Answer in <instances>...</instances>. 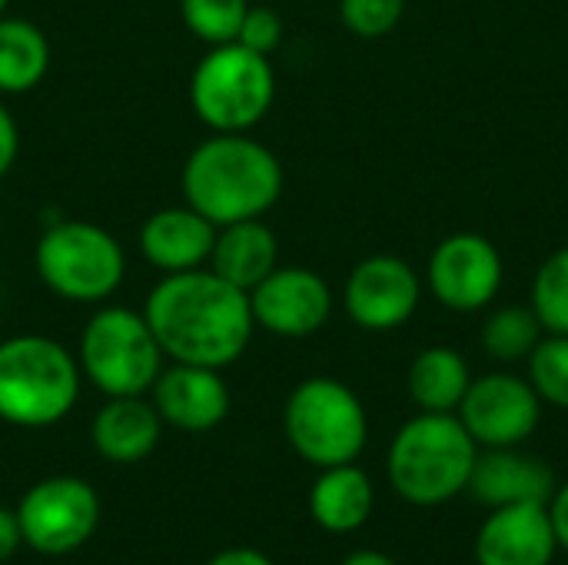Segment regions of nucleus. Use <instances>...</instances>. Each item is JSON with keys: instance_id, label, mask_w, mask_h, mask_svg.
<instances>
[{"instance_id": "f257e3e1", "label": "nucleus", "mask_w": 568, "mask_h": 565, "mask_svg": "<svg viewBox=\"0 0 568 565\" xmlns=\"http://www.w3.org/2000/svg\"><path fill=\"white\" fill-rule=\"evenodd\" d=\"M143 316L173 363L226 370L253 340L250 293L216 276L210 266L166 273L146 296Z\"/></svg>"}, {"instance_id": "f03ea898", "label": "nucleus", "mask_w": 568, "mask_h": 565, "mask_svg": "<svg viewBox=\"0 0 568 565\" xmlns=\"http://www.w3.org/2000/svg\"><path fill=\"white\" fill-rule=\"evenodd\" d=\"M183 203L213 226L266 216L283 193L280 157L250 133H213L183 163Z\"/></svg>"}, {"instance_id": "7ed1b4c3", "label": "nucleus", "mask_w": 568, "mask_h": 565, "mask_svg": "<svg viewBox=\"0 0 568 565\" xmlns=\"http://www.w3.org/2000/svg\"><path fill=\"white\" fill-rule=\"evenodd\" d=\"M479 446L456 413H419L406 420L386 453V473L396 496L433 509L466 493Z\"/></svg>"}, {"instance_id": "20e7f679", "label": "nucleus", "mask_w": 568, "mask_h": 565, "mask_svg": "<svg viewBox=\"0 0 568 565\" xmlns=\"http://www.w3.org/2000/svg\"><path fill=\"white\" fill-rule=\"evenodd\" d=\"M80 396L77 356L40 333L0 343V420L20 430L60 423Z\"/></svg>"}, {"instance_id": "39448f33", "label": "nucleus", "mask_w": 568, "mask_h": 565, "mask_svg": "<svg viewBox=\"0 0 568 565\" xmlns=\"http://www.w3.org/2000/svg\"><path fill=\"white\" fill-rule=\"evenodd\" d=\"M276 100L270 57L230 40L210 47L190 77V107L213 133H250Z\"/></svg>"}, {"instance_id": "423d86ee", "label": "nucleus", "mask_w": 568, "mask_h": 565, "mask_svg": "<svg viewBox=\"0 0 568 565\" xmlns=\"http://www.w3.org/2000/svg\"><path fill=\"white\" fill-rule=\"evenodd\" d=\"M40 283L67 303H106L123 276L126 253L120 240L90 220H60L47 226L33 250Z\"/></svg>"}, {"instance_id": "0eeeda50", "label": "nucleus", "mask_w": 568, "mask_h": 565, "mask_svg": "<svg viewBox=\"0 0 568 565\" xmlns=\"http://www.w3.org/2000/svg\"><path fill=\"white\" fill-rule=\"evenodd\" d=\"M283 430L300 460L316 470L356 463L369 440L363 400L333 376L303 380L283 410Z\"/></svg>"}, {"instance_id": "6e6552de", "label": "nucleus", "mask_w": 568, "mask_h": 565, "mask_svg": "<svg viewBox=\"0 0 568 565\" xmlns=\"http://www.w3.org/2000/svg\"><path fill=\"white\" fill-rule=\"evenodd\" d=\"M163 350L143 316L130 306H100L80 333V373L103 396H143L163 370Z\"/></svg>"}, {"instance_id": "1a4fd4ad", "label": "nucleus", "mask_w": 568, "mask_h": 565, "mask_svg": "<svg viewBox=\"0 0 568 565\" xmlns=\"http://www.w3.org/2000/svg\"><path fill=\"white\" fill-rule=\"evenodd\" d=\"M23 543L40 556L77 553L100 523V500L90 483L77 476H50L27 490L17 506Z\"/></svg>"}, {"instance_id": "9d476101", "label": "nucleus", "mask_w": 568, "mask_h": 565, "mask_svg": "<svg viewBox=\"0 0 568 565\" xmlns=\"http://www.w3.org/2000/svg\"><path fill=\"white\" fill-rule=\"evenodd\" d=\"M506 280L496 243L483 233H453L436 243L426 263V290L453 313H479L493 306Z\"/></svg>"}, {"instance_id": "9b49d317", "label": "nucleus", "mask_w": 568, "mask_h": 565, "mask_svg": "<svg viewBox=\"0 0 568 565\" xmlns=\"http://www.w3.org/2000/svg\"><path fill=\"white\" fill-rule=\"evenodd\" d=\"M456 416L479 450H506L523 446L539 430L542 400L526 376L503 370L473 376Z\"/></svg>"}, {"instance_id": "f8f14e48", "label": "nucleus", "mask_w": 568, "mask_h": 565, "mask_svg": "<svg viewBox=\"0 0 568 565\" xmlns=\"http://www.w3.org/2000/svg\"><path fill=\"white\" fill-rule=\"evenodd\" d=\"M423 276L393 253L359 260L343 286L346 316L366 333H393L406 326L423 303Z\"/></svg>"}, {"instance_id": "ddd939ff", "label": "nucleus", "mask_w": 568, "mask_h": 565, "mask_svg": "<svg viewBox=\"0 0 568 565\" xmlns=\"http://www.w3.org/2000/svg\"><path fill=\"white\" fill-rule=\"evenodd\" d=\"M253 323L283 340H306L333 316V290L310 266H276L250 290Z\"/></svg>"}, {"instance_id": "4468645a", "label": "nucleus", "mask_w": 568, "mask_h": 565, "mask_svg": "<svg viewBox=\"0 0 568 565\" xmlns=\"http://www.w3.org/2000/svg\"><path fill=\"white\" fill-rule=\"evenodd\" d=\"M150 393L160 420L183 433H210L230 413V386L213 366L170 363Z\"/></svg>"}, {"instance_id": "2eb2a0df", "label": "nucleus", "mask_w": 568, "mask_h": 565, "mask_svg": "<svg viewBox=\"0 0 568 565\" xmlns=\"http://www.w3.org/2000/svg\"><path fill=\"white\" fill-rule=\"evenodd\" d=\"M559 553L542 503L489 509L476 533V565H552Z\"/></svg>"}, {"instance_id": "dca6fc26", "label": "nucleus", "mask_w": 568, "mask_h": 565, "mask_svg": "<svg viewBox=\"0 0 568 565\" xmlns=\"http://www.w3.org/2000/svg\"><path fill=\"white\" fill-rule=\"evenodd\" d=\"M556 486L559 483L549 463H542L532 453H523L519 446H506V450H479L466 493L486 509L523 506V503L546 506Z\"/></svg>"}, {"instance_id": "f3484780", "label": "nucleus", "mask_w": 568, "mask_h": 565, "mask_svg": "<svg viewBox=\"0 0 568 565\" xmlns=\"http://www.w3.org/2000/svg\"><path fill=\"white\" fill-rule=\"evenodd\" d=\"M213 240L216 226L206 216H200L190 203L153 210L140 226V253L163 276L206 266Z\"/></svg>"}, {"instance_id": "a211bd4d", "label": "nucleus", "mask_w": 568, "mask_h": 565, "mask_svg": "<svg viewBox=\"0 0 568 565\" xmlns=\"http://www.w3.org/2000/svg\"><path fill=\"white\" fill-rule=\"evenodd\" d=\"M163 433V420L143 396H106V403L97 410L90 423V440L93 450L120 466L146 460Z\"/></svg>"}, {"instance_id": "6ab92c4d", "label": "nucleus", "mask_w": 568, "mask_h": 565, "mask_svg": "<svg viewBox=\"0 0 568 565\" xmlns=\"http://www.w3.org/2000/svg\"><path fill=\"white\" fill-rule=\"evenodd\" d=\"M206 266L226 283L250 293L280 266V240L263 223V216L216 226V240H213V253Z\"/></svg>"}, {"instance_id": "aec40b11", "label": "nucleus", "mask_w": 568, "mask_h": 565, "mask_svg": "<svg viewBox=\"0 0 568 565\" xmlns=\"http://www.w3.org/2000/svg\"><path fill=\"white\" fill-rule=\"evenodd\" d=\"M373 506H376L373 480L356 463L323 470L310 490V516L320 529L333 536L363 529L373 516Z\"/></svg>"}, {"instance_id": "412c9836", "label": "nucleus", "mask_w": 568, "mask_h": 565, "mask_svg": "<svg viewBox=\"0 0 568 565\" xmlns=\"http://www.w3.org/2000/svg\"><path fill=\"white\" fill-rule=\"evenodd\" d=\"M469 383L473 370L453 346H426L406 373V386L419 413H456Z\"/></svg>"}, {"instance_id": "4be33fe9", "label": "nucleus", "mask_w": 568, "mask_h": 565, "mask_svg": "<svg viewBox=\"0 0 568 565\" xmlns=\"http://www.w3.org/2000/svg\"><path fill=\"white\" fill-rule=\"evenodd\" d=\"M50 70L47 33L23 17H0V97L30 93Z\"/></svg>"}, {"instance_id": "5701e85b", "label": "nucleus", "mask_w": 568, "mask_h": 565, "mask_svg": "<svg viewBox=\"0 0 568 565\" xmlns=\"http://www.w3.org/2000/svg\"><path fill=\"white\" fill-rule=\"evenodd\" d=\"M542 336H546V330L532 306H499L486 316V323L479 330V343H483L486 356H493L499 363L529 360V353L539 346Z\"/></svg>"}, {"instance_id": "b1692460", "label": "nucleus", "mask_w": 568, "mask_h": 565, "mask_svg": "<svg viewBox=\"0 0 568 565\" xmlns=\"http://www.w3.org/2000/svg\"><path fill=\"white\" fill-rule=\"evenodd\" d=\"M529 306L536 310L546 333L568 336V246L546 256L536 270Z\"/></svg>"}, {"instance_id": "393cba45", "label": "nucleus", "mask_w": 568, "mask_h": 565, "mask_svg": "<svg viewBox=\"0 0 568 565\" xmlns=\"http://www.w3.org/2000/svg\"><path fill=\"white\" fill-rule=\"evenodd\" d=\"M529 383L539 393L542 406L568 410V336L546 333L526 360Z\"/></svg>"}, {"instance_id": "a878e982", "label": "nucleus", "mask_w": 568, "mask_h": 565, "mask_svg": "<svg viewBox=\"0 0 568 565\" xmlns=\"http://www.w3.org/2000/svg\"><path fill=\"white\" fill-rule=\"evenodd\" d=\"M246 7L250 0H180V17L196 40L216 47L236 40Z\"/></svg>"}, {"instance_id": "bb28decb", "label": "nucleus", "mask_w": 568, "mask_h": 565, "mask_svg": "<svg viewBox=\"0 0 568 565\" xmlns=\"http://www.w3.org/2000/svg\"><path fill=\"white\" fill-rule=\"evenodd\" d=\"M406 0H339L343 27L359 40H379L399 27Z\"/></svg>"}, {"instance_id": "cd10ccee", "label": "nucleus", "mask_w": 568, "mask_h": 565, "mask_svg": "<svg viewBox=\"0 0 568 565\" xmlns=\"http://www.w3.org/2000/svg\"><path fill=\"white\" fill-rule=\"evenodd\" d=\"M283 40V17L273 10V7H246V17L240 23V33H236V43L270 57Z\"/></svg>"}, {"instance_id": "c85d7f7f", "label": "nucleus", "mask_w": 568, "mask_h": 565, "mask_svg": "<svg viewBox=\"0 0 568 565\" xmlns=\"http://www.w3.org/2000/svg\"><path fill=\"white\" fill-rule=\"evenodd\" d=\"M17 153H20V130H17L13 113H10V110L3 107V100H0V180L13 170Z\"/></svg>"}, {"instance_id": "c756f323", "label": "nucleus", "mask_w": 568, "mask_h": 565, "mask_svg": "<svg viewBox=\"0 0 568 565\" xmlns=\"http://www.w3.org/2000/svg\"><path fill=\"white\" fill-rule=\"evenodd\" d=\"M546 509H549V519H552V533H556L559 549L568 553V483L556 486V493L546 503Z\"/></svg>"}, {"instance_id": "7c9ffc66", "label": "nucleus", "mask_w": 568, "mask_h": 565, "mask_svg": "<svg viewBox=\"0 0 568 565\" xmlns=\"http://www.w3.org/2000/svg\"><path fill=\"white\" fill-rule=\"evenodd\" d=\"M23 543V533H20V523H17V513L10 509H0V563H7Z\"/></svg>"}, {"instance_id": "2f4dec72", "label": "nucleus", "mask_w": 568, "mask_h": 565, "mask_svg": "<svg viewBox=\"0 0 568 565\" xmlns=\"http://www.w3.org/2000/svg\"><path fill=\"white\" fill-rule=\"evenodd\" d=\"M206 565H276L273 559H266L263 553H256V549H223V553H216L213 559Z\"/></svg>"}, {"instance_id": "473e14b6", "label": "nucleus", "mask_w": 568, "mask_h": 565, "mask_svg": "<svg viewBox=\"0 0 568 565\" xmlns=\"http://www.w3.org/2000/svg\"><path fill=\"white\" fill-rule=\"evenodd\" d=\"M339 565H399L393 556H386V553H379V549H356V553H349L346 559Z\"/></svg>"}, {"instance_id": "72a5a7b5", "label": "nucleus", "mask_w": 568, "mask_h": 565, "mask_svg": "<svg viewBox=\"0 0 568 565\" xmlns=\"http://www.w3.org/2000/svg\"><path fill=\"white\" fill-rule=\"evenodd\" d=\"M7 3H10V0H0V17L7 13Z\"/></svg>"}]
</instances>
